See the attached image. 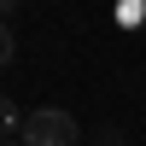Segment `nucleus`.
Segmentation results:
<instances>
[{"label": "nucleus", "instance_id": "obj_6", "mask_svg": "<svg viewBox=\"0 0 146 146\" xmlns=\"http://www.w3.org/2000/svg\"><path fill=\"white\" fill-rule=\"evenodd\" d=\"M0 146H23V140H0Z\"/></svg>", "mask_w": 146, "mask_h": 146}, {"label": "nucleus", "instance_id": "obj_1", "mask_svg": "<svg viewBox=\"0 0 146 146\" xmlns=\"http://www.w3.org/2000/svg\"><path fill=\"white\" fill-rule=\"evenodd\" d=\"M18 140L23 146H76V117H70L64 105H35V111L23 117Z\"/></svg>", "mask_w": 146, "mask_h": 146}, {"label": "nucleus", "instance_id": "obj_3", "mask_svg": "<svg viewBox=\"0 0 146 146\" xmlns=\"http://www.w3.org/2000/svg\"><path fill=\"white\" fill-rule=\"evenodd\" d=\"M18 58V35H12V23H0V70Z\"/></svg>", "mask_w": 146, "mask_h": 146}, {"label": "nucleus", "instance_id": "obj_4", "mask_svg": "<svg viewBox=\"0 0 146 146\" xmlns=\"http://www.w3.org/2000/svg\"><path fill=\"white\" fill-rule=\"evenodd\" d=\"M94 146H123V129H111V123L94 129Z\"/></svg>", "mask_w": 146, "mask_h": 146}, {"label": "nucleus", "instance_id": "obj_2", "mask_svg": "<svg viewBox=\"0 0 146 146\" xmlns=\"http://www.w3.org/2000/svg\"><path fill=\"white\" fill-rule=\"evenodd\" d=\"M18 129H23L18 100H12V94H0V140H18Z\"/></svg>", "mask_w": 146, "mask_h": 146}, {"label": "nucleus", "instance_id": "obj_5", "mask_svg": "<svg viewBox=\"0 0 146 146\" xmlns=\"http://www.w3.org/2000/svg\"><path fill=\"white\" fill-rule=\"evenodd\" d=\"M18 6H23V0H0V23H6L12 12H18Z\"/></svg>", "mask_w": 146, "mask_h": 146}]
</instances>
